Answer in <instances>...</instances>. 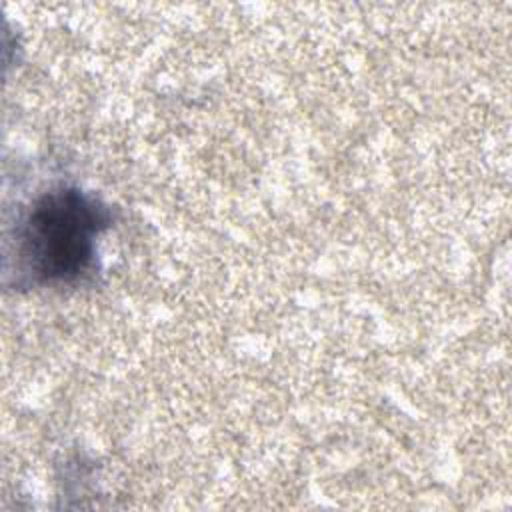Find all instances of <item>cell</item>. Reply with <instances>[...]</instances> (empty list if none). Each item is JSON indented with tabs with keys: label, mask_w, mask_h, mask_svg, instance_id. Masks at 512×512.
Listing matches in <instances>:
<instances>
[{
	"label": "cell",
	"mask_w": 512,
	"mask_h": 512,
	"mask_svg": "<svg viewBox=\"0 0 512 512\" xmlns=\"http://www.w3.org/2000/svg\"><path fill=\"white\" fill-rule=\"evenodd\" d=\"M110 212L78 188L42 194L16 230V254L32 280L70 284L96 264V238L108 228Z\"/></svg>",
	"instance_id": "6da1fadb"
}]
</instances>
